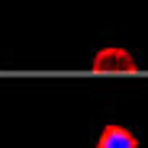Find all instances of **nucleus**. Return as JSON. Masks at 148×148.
<instances>
[{
	"instance_id": "obj_1",
	"label": "nucleus",
	"mask_w": 148,
	"mask_h": 148,
	"mask_svg": "<svg viewBox=\"0 0 148 148\" xmlns=\"http://www.w3.org/2000/svg\"><path fill=\"white\" fill-rule=\"evenodd\" d=\"M90 64L93 71H135V58L126 48H100Z\"/></svg>"
},
{
	"instance_id": "obj_2",
	"label": "nucleus",
	"mask_w": 148,
	"mask_h": 148,
	"mask_svg": "<svg viewBox=\"0 0 148 148\" xmlns=\"http://www.w3.org/2000/svg\"><path fill=\"white\" fill-rule=\"evenodd\" d=\"M97 148H138V138H135V132H129L126 126L110 122V126L100 132V138H97Z\"/></svg>"
}]
</instances>
